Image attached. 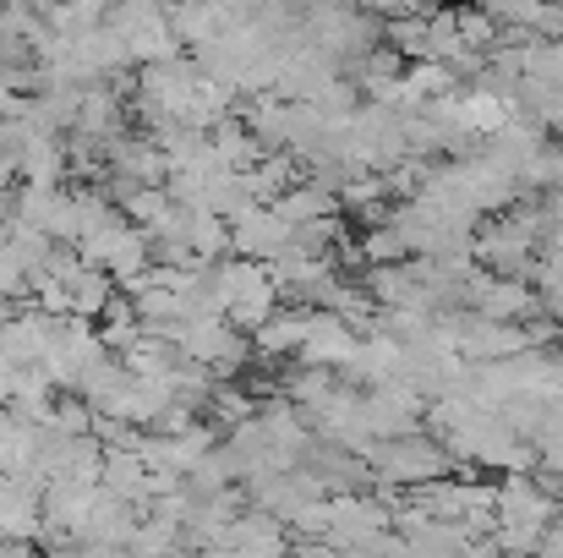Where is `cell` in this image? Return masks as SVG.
Returning a JSON list of instances; mask_svg holds the SVG:
<instances>
[{"label": "cell", "mask_w": 563, "mask_h": 558, "mask_svg": "<svg viewBox=\"0 0 563 558\" xmlns=\"http://www.w3.org/2000/svg\"><path fill=\"white\" fill-rule=\"evenodd\" d=\"M44 482L38 477H0V537L11 543H38L44 537Z\"/></svg>", "instance_id": "6da1fadb"}, {"label": "cell", "mask_w": 563, "mask_h": 558, "mask_svg": "<svg viewBox=\"0 0 563 558\" xmlns=\"http://www.w3.org/2000/svg\"><path fill=\"white\" fill-rule=\"evenodd\" d=\"M356 346H362V335L345 324V318H334V313H323V307H312V324H307V340H301V362L307 368H351V357H356Z\"/></svg>", "instance_id": "7a4b0ae2"}, {"label": "cell", "mask_w": 563, "mask_h": 558, "mask_svg": "<svg viewBox=\"0 0 563 558\" xmlns=\"http://www.w3.org/2000/svg\"><path fill=\"white\" fill-rule=\"evenodd\" d=\"M307 324H312V307L274 313L268 324H257V329H252V346H257L263 357H290V351H301V340H307Z\"/></svg>", "instance_id": "3957f363"}]
</instances>
